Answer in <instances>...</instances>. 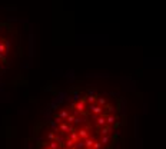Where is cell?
Here are the masks:
<instances>
[{
	"label": "cell",
	"mask_w": 166,
	"mask_h": 149,
	"mask_svg": "<svg viewBox=\"0 0 166 149\" xmlns=\"http://www.w3.org/2000/svg\"><path fill=\"white\" fill-rule=\"evenodd\" d=\"M126 119L120 93L72 85L46 105L24 149H122Z\"/></svg>",
	"instance_id": "cell-1"
},
{
	"label": "cell",
	"mask_w": 166,
	"mask_h": 149,
	"mask_svg": "<svg viewBox=\"0 0 166 149\" xmlns=\"http://www.w3.org/2000/svg\"><path fill=\"white\" fill-rule=\"evenodd\" d=\"M23 53L22 29L14 19H0V86Z\"/></svg>",
	"instance_id": "cell-2"
}]
</instances>
